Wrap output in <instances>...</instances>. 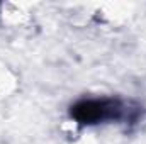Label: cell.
<instances>
[{"instance_id":"1","label":"cell","mask_w":146,"mask_h":144,"mask_svg":"<svg viewBox=\"0 0 146 144\" xmlns=\"http://www.w3.org/2000/svg\"><path fill=\"white\" fill-rule=\"evenodd\" d=\"M141 107L126 104L114 97H100V98H82L70 107V117L82 126H99L106 122H121L126 120L133 124L139 119Z\"/></svg>"}]
</instances>
